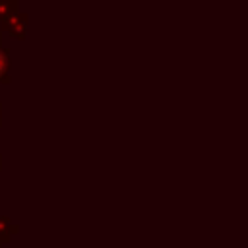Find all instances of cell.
Here are the masks:
<instances>
[{
  "label": "cell",
  "instance_id": "7a4b0ae2",
  "mask_svg": "<svg viewBox=\"0 0 248 248\" xmlns=\"http://www.w3.org/2000/svg\"><path fill=\"white\" fill-rule=\"evenodd\" d=\"M12 81L10 78V48L0 46V83L8 85Z\"/></svg>",
  "mask_w": 248,
  "mask_h": 248
},
{
  "label": "cell",
  "instance_id": "5b68a950",
  "mask_svg": "<svg viewBox=\"0 0 248 248\" xmlns=\"http://www.w3.org/2000/svg\"><path fill=\"white\" fill-rule=\"evenodd\" d=\"M0 126H2V103H0Z\"/></svg>",
  "mask_w": 248,
  "mask_h": 248
},
{
  "label": "cell",
  "instance_id": "6da1fadb",
  "mask_svg": "<svg viewBox=\"0 0 248 248\" xmlns=\"http://www.w3.org/2000/svg\"><path fill=\"white\" fill-rule=\"evenodd\" d=\"M27 27H29V17L23 12H16L14 16H10L8 19H4L0 23V29L8 31L10 37L17 39V41H23L27 37Z\"/></svg>",
  "mask_w": 248,
  "mask_h": 248
},
{
  "label": "cell",
  "instance_id": "277c9868",
  "mask_svg": "<svg viewBox=\"0 0 248 248\" xmlns=\"http://www.w3.org/2000/svg\"><path fill=\"white\" fill-rule=\"evenodd\" d=\"M19 12V0H0V23Z\"/></svg>",
  "mask_w": 248,
  "mask_h": 248
},
{
  "label": "cell",
  "instance_id": "3957f363",
  "mask_svg": "<svg viewBox=\"0 0 248 248\" xmlns=\"http://www.w3.org/2000/svg\"><path fill=\"white\" fill-rule=\"evenodd\" d=\"M14 232H17V227L12 223V219L6 215H0V244L8 242L14 236Z\"/></svg>",
  "mask_w": 248,
  "mask_h": 248
},
{
  "label": "cell",
  "instance_id": "8992f818",
  "mask_svg": "<svg viewBox=\"0 0 248 248\" xmlns=\"http://www.w3.org/2000/svg\"><path fill=\"white\" fill-rule=\"evenodd\" d=\"M0 45H2V31H0Z\"/></svg>",
  "mask_w": 248,
  "mask_h": 248
},
{
  "label": "cell",
  "instance_id": "52a82bcc",
  "mask_svg": "<svg viewBox=\"0 0 248 248\" xmlns=\"http://www.w3.org/2000/svg\"><path fill=\"white\" fill-rule=\"evenodd\" d=\"M0 169H2V157H0Z\"/></svg>",
  "mask_w": 248,
  "mask_h": 248
}]
</instances>
